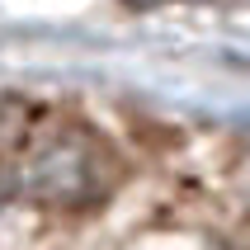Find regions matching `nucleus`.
<instances>
[{
	"instance_id": "nucleus-1",
	"label": "nucleus",
	"mask_w": 250,
	"mask_h": 250,
	"mask_svg": "<svg viewBox=\"0 0 250 250\" xmlns=\"http://www.w3.org/2000/svg\"><path fill=\"white\" fill-rule=\"evenodd\" d=\"M10 166V189L33 208L85 212L123 184V156L81 118H38Z\"/></svg>"
},
{
	"instance_id": "nucleus-2",
	"label": "nucleus",
	"mask_w": 250,
	"mask_h": 250,
	"mask_svg": "<svg viewBox=\"0 0 250 250\" xmlns=\"http://www.w3.org/2000/svg\"><path fill=\"white\" fill-rule=\"evenodd\" d=\"M38 118H42V113H38L33 99H24V95H0V161H10V156H14V146L33 132Z\"/></svg>"
}]
</instances>
